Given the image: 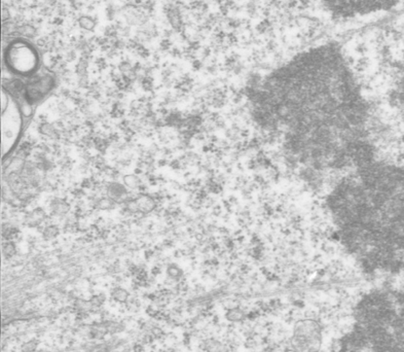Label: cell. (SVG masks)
<instances>
[{
    "instance_id": "6da1fadb",
    "label": "cell",
    "mask_w": 404,
    "mask_h": 352,
    "mask_svg": "<svg viewBox=\"0 0 404 352\" xmlns=\"http://www.w3.org/2000/svg\"><path fill=\"white\" fill-rule=\"evenodd\" d=\"M335 18H362L393 8L400 0H320Z\"/></svg>"
},
{
    "instance_id": "7a4b0ae2",
    "label": "cell",
    "mask_w": 404,
    "mask_h": 352,
    "mask_svg": "<svg viewBox=\"0 0 404 352\" xmlns=\"http://www.w3.org/2000/svg\"><path fill=\"white\" fill-rule=\"evenodd\" d=\"M226 320L231 323H242L247 320V313L240 307L233 308L230 310H227L226 312Z\"/></svg>"
},
{
    "instance_id": "3957f363",
    "label": "cell",
    "mask_w": 404,
    "mask_h": 352,
    "mask_svg": "<svg viewBox=\"0 0 404 352\" xmlns=\"http://www.w3.org/2000/svg\"><path fill=\"white\" fill-rule=\"evenodd\" d=\"M112 297L116 302H119V303H126L129 299V294L127 291L123 289H116L112 293Z\"/></svg>"
},
{
    "instance_id": "277c9868",
    "label": "cell",
    "mask_w": 404,
    "mask_h": 352,
    "mask_svg": "<svg viewBox=\"0 0 404 352\" xmlns=\"http://www.w3.org/2000/svg\"><path fill=\"white\" fill-rule=\"evenodd\" d=\"M37 345H38L37 340H30L22 346V351L23 352H33L37 348Z\"/></svg>"
},
{
    "instance_id": "5b68a950",
    "label": "cell",
    "mask_w": 404,
    "mask_h": 352,
    "mask_svg": "<svg viewBox=\"0 0 404 352\" xmlns=\"http://www.w3.org/2000/svg\"><path fill=\"white\" fill-rule=\"evenodd\" d=\"M284 352H297L295 349H293V348H291V347H289V348H287L286 349Z\"/></svg>"
}]
</instances>
